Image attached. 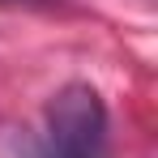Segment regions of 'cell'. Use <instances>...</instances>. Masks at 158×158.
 <instances>
[{"instance_id":"1","label":"cell","mask_w":158,"mask_h":158,"mask_svg":"<svg viewBox=\"0 0 158 158\" xmlns=\"http://www.w3.org/2000/svg\"><path fill=\"white\" fill-rule=\"evenodd\" d=\"M111 124L98 90L90 81L60 85L47 103V145L52 158H107Z\"/></svg>"}]
</instances>
